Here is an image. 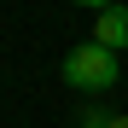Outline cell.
Returning <instances> with one entry per match:
<instances>
[{
  "instance_id": "1",
  "label": "cell",
  "mask_w": 128,
  "mask_h": 128,
  "mask_svg": "<svg viewBox=\"0 0 128 128\" xmlns=\"http://www.w3.org/2000/svg\"><path fill=\"white\" fill-rule=\"evenodd\" d=\"M64 82L82 88V93H105V88H116V52H105L99 41L76 47L70 58H64Z\"/></svg>"
},
{
  "instance_id": "3",
  "label": "cell",
  "mask_w": 128,
  "mask_h": 128,
  "mask_svg": "<svg viewBox=\"0 0 128 128\" xmlns=\"http://www.w3.org/2000/svg\"><path fill=\"white\" fill-rule=\"evenodd\" d=\"M111 122H116L111 111H93V105H88V111H82V128H111Z\"/></svg>"
},
{
  "instance_id": "2",
  "label": "cell",
  "mask_w": 128,
  "mask_h": 128,
  "mask_svg": "<svg viewBox=\"0 0 128 128\" xmlns=\"http://www.w3.org/2000/svg\"><path fill=\"white\" fill-rule=\"evenodd\" d=\"M93 41H99L105 52L128 47V6H105V12L93 18Z\"/></svg>"
},
{
  "instance_id": "4",
  "label": "cell",
  "mask_w": 128,
  "mask_h": 128,
  "mask_svg": "<svg viewBox=\"0 0 128 128\" xmlns=\"http://www.w3.org/2000/svg\"><path fill=\"white\" fill-rule=\"evenodd\" d=\"M111 128H128V116H116V122H111Z\"/></svg>"
}]
</instances>
